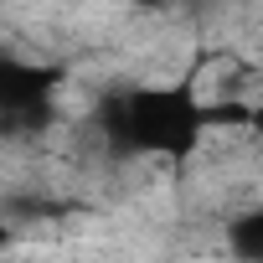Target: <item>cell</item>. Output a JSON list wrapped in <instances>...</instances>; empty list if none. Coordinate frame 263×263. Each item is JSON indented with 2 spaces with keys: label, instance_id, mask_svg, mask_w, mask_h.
I'll return each mask as SVG.
<instances>
[{
  "label": "cell",
  "instance_id": "obj_1",
  "mask_svg": "<svg viewBox=\"0 0 263 263\" xmlns=\"http://www.w3.org/2000/svg\"><path fill=\"white\" fill-rule=\"evenodd\" d=\"M98 129L108 150L119 155H165V160H186L196 155L201 135L212 129V108L186 88H129L114 93L98 114Z\"/></svg>",
  "mask_w": 263,
  "mask_h": 263
},
{
  "label": "cell",
  "instance_id": "obj_2",
  "mask_svg": "<svg viewBox=\"0 0 263 263\" xmlns=\"http://www.w3.org/2000/svg\"><path fill=\"white\" fill-rule=\"evenodd\" d=\"M227 253L237 263H263V206H242L227 222Z\"/></svg>",
  "mask_w": 263,
  "mask_h": 263
},
{
  "label": "cell",
  "instance_id": "obj_3",
  "mask_svg": "<svg viewBox=\"0 0 263 263\" xmlns=\"http://www.w3.org/2000/svg\"><path fill=\"white\" fill-rule=\"evenodd\" d=\"M140 6H150V11H160V6H171V0H140Z\"/></svg>",
  "mask_w": 263,
  "mask_h": 263
}]
</instances>
